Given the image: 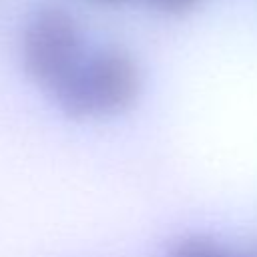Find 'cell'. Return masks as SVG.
<instances>
[{"instance_id": "cell-1", "label": "cell", "mask_w": 257, "mask_h": 257, "mask_svg": "<svg viewBox=\"0 0 257 257\" xmlns=\"http://www.w3.org/2000/svg\"><path fill=\"white\" fill-rule=\"evenodd\" d=\"M141 88L143 74L139 62L126 50L108 46L88 56L84 54L52 96L70 118H110L133 108Z\"/></svg>"}, {"instance_id": "cell-2", "label": "cell", "mask_w": 257, "mask_h": 257, "mask_svg": "<svg viewBox=\"0 0 257 257\" xmlns=\"http://www.w3.org/2000/svg\"><path fill=\"white\" fill-rule=\"evenodd\" d=\"M24 72L50 94L84 58L82 32L62 6H40L30 14L20 36Z\"/></svg>"}, {"instance_id": "cell-3", "label": "cell", "mask_w": 257, "mask_h": 257, "mask_svg": "<svg viewBox=\"0 0 257 257\" xmlns=\"http://www.w3.org/2000/svg\"><path fill=\"white\" fill-rule=\"evenodd\" d=\"M165 257H235V253L211 235L193 233L177 239Z\"/></svg>"}, {"instance_id": "cell-4", "label": "cell", "mask_w": 257, "mask_h": 257, "mask_svg": "<svg viewBox=\"0 0 257 257\" xmlns=\"http://www.w3.org/2000/svg\"><path fill=\"white\" fill-rule=\"evenodd\" d=\"M155 8H159L161 12L167 14H185L189 10H193L201 0H149Z\"/></svg>"}, {"instance_id": "cell-5", "label": "cell", "mask_w": 257, "mask_h": 257, "mask_svg": "<svg viewBox=\"0 0 257 257\" xmlns=\"http://www.w3.org/2000/svg\"><path fill=\"white\" fill-rule=\"evenodd\" d=\"M235 257H257V245H251L247 249H243L241 253H237Z\"/></svg>"}, {"instance_id": "cell-6", "label": "cell", "mask_w": 257, "mask_h": 257, "mask_svg": "<svg viewBox=\"0 0 257 257\" xmlns=\"http://www.w3.org/2000/svg\"><path fill=\"white\" fill-rule=\"evenodd\" d=\"M94 2H100V4H122L126 0H94Z\"/></svg>"}]
</instances>
